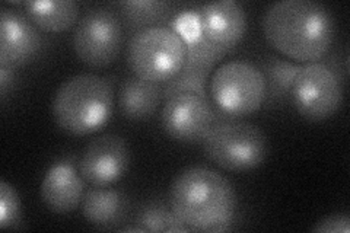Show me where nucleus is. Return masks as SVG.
Returning a JSON list of instances; mask_svg holds the SVG:
<instances>
[{
    "mask_svg": "<svg viewBox=\"0 0 350 233\" xmlns=\"http://www.w3.org/2000/svg\"><path fill=\"white\" fill-rule=\"evenodd\" d=\"M261 28L273 49L299 64L321 61L336 34L332 12L314 0H280L270 5Z\"/></svg>",
    "mask_w": 350,
    "mask_h": 233,
    "instance_id": "obj_1",
    "label": "nucleus"
},
{
    "mask_svg": "<svg viewBox=\"0 0 350 233\" xmlns=\"http://www.w3.org/2000/svg\"><path fill=\"white\" fill-rule=\"evenodd\" d=\"M216 123V111L207 98L196 94H175L165 99L161 111V127L178 143H203Z\"/></svg>",
    "mask_w": 350,
    "mask_h": 233,
    "instance_id": "obj_9",
    "label": "nucleus"
},
{
    "mask_svg": "<svg viewBox=\"0 0 350 233\" xmlns=\"http://www.w3.org/2000/svg\"><path fill=\"white\" fill-rule=\"evenodd\" d=\"M85 180L70 161L54 163L44 175L40 195L42 204L54 215L75 212L83 202Z\"/></svg>",
    "mask_w": 350,
    "mask_h": 233,
    "instance_id": "obj_13",
    "label": "nucleus"
},
{
    "mask_svg": "<svg viewBox=\"0 0 350 233\" xmlns=\"http://www.w3.org/2000/svg\"><path fill=\"white\" fill-rule=\"evenodd\" d=\"M114 111V90L107 77L94 73L72 76L53 98L51 114L70 136H90L104 128Z\"/></svg>",
    "mask_w": 350,
    "mask_h": 233,
    "instance_id": "obj_3",
    "label": "nucleus"
},
{
    "mask_svg": "<svg viewBox=\"0 0 350 233\" xmlns=\"http://www.w3.org/2000/svg\"><path fill=\"white\" fill-rule=\"evenodd\" d=\"M209 70L183 66L178 74H175L171 81L167 82V85H163V99H168L175 94L183 92L196 94L209 99V95H207V81H209Z\"/></svg>",
    "mask_w": 350,
    "mask_h": 233,
    "instance_id": "obj_20",
    "label": "nucleus"
},
{
    "mask_svg": "<svg viewBox=\"0 0 350 233\" xmlns=\"http://www.w3.org/2000/svg\"><path fill=\"white\" fill-rule=\"evenodd\" d=\"M163 99V85L129 76L120 86L118 109L126 120L146 121Z\"/></svg>",
    "mask_w": 350,
    "mask_h": 233,
    "instance_id": "obj_14",
    "label": "nucleus"
},
{
    "mask_svg": "<svg viewBox=\"0 0 350 233\" xmlns=\"http://www.w3.org/2000/svg\"><path fill=\"white\" fill-rule=\"evenodd\" d=\"M202 36L213 46L231 51L247 32V14L235 0H217L196 8Z\"/></svg>",
    "mask_w": 350,
    "mask_h": 233,
    "instance_id": "obj_12",
    "label": "nucleus"
},
{
    "mask_svg": "<svg viewBox=\"0 0 350 233\" xmlns=\"http://www.w3.org/2000/svg\"><path fill=\"white\" fill-rule=\"evenodd\" d=\"M73 51L83 64L104 69L113 64L123 47V27L120 18L107 8L88 10L76 24Z\"/></svg>",
    "mask_w": 350,
    "mask_h": 233,
    "instance_id": "obj_8",
    "label": "nucleus"
},
{
    "mask_svg": "<svg viewBox=\"0 0 350 233\" xmlns=\"http://www.w3.org/2000/svg\"><path fill=\"white\" fill-rule=\"evenodd\" d=\"M130 166L127 141L117 135H104L88 143L79 159V174L94 187H108L126 175Z\"/></svg>",
    "mask_w": 350,
    "mask_h": 233,
    "instance_id": "obj_10",
    "label": "nucleus"
},
{
    "mask_svg": "<svg viewBox=\"0 0 350 233\" xmlns=\"http://www.w3.org/2000/svg\"><path fill=\"white\" fill-rule=\"evenodd\" d=\"M170 207L190 232L219 233L232 225L237 191L222 174L204 166H190L175 176Z\"/></svg>",
    "mask_w": 350,
    "mask_h": 233,
    "instance_id": "obj_2",
    "label": "nucleus"
},
{
    "mask_svg": "<svg viewBox=\"0 0 350 233\" xmlns=\"http://www.w3.org/2000/svg\"><path fill=\"white\" fill-rule=\"evenodd\" d=\"M129 28L145 29L158 27L171 14L172 3L161 0H126L118 5Z\"/></svg>",
    "mask_w": 350,
    "mask_h": 233,
    "instance_id": "obj_18",
    "label": "nucleus"
},
{
    "mask_svg": "<svg viewBox=\"0 0 350 233\" xmlns=\"http://www.w3.org/2000/svg\"><path fill=\"white\" fill-rule=\"evenodd\" d=\"M27 18L38 29L50 34L69 31L78 24L79 5L73 0H46L22 3Z\"/></svg>",
    "mask_w": 350,
    "mask_h": 233,
    "instance_id": "obj_16",
    "label": "nucleus"
},
{
    "mask_svg": "<svg viewBox=\"0 0 350 233\" xmlns=\"http://www.w3.org/2000/svg\"><path fill=\"white\" fill-rule=\"evenodd\" d=\"M203 152L207 161L224 171L248 172L266 161L269 143L260 127L216 113V123L203 140Z\"/></svg>",
    "mask_w": 350,
    "mask_h": 233,
    "instance_id": "obj_4",
    "label": "nucleus"
},
{
    "mask_svg": "<svg viewBox=\"0 0 350 233\" xmlns=\"http://www.w3.org/2000/svg\"><path fill=\"white\" fill-rule=\"evenodd\" d=\"M267 85L256 64L232 60L217 68L211 79V98L216 113L225 118L256 114L265 105Z\"/></svg>",
    "mask_w": 350,
    "mask_h": 233,
    "instance_id": "obj_6",
    "label": "nucleus"
},
{
    "mask_svg": "<svg viewBox=\"0 0 350 233\" xmlns=\"http://www.w3.org/2000/svg\"><path fill=\"white\" fill-rule=\"evenodd\" d=\"M21 220V200L15 188L2 181L0 182V228H15Z\"/></svg>",
    "mask_w": 350,
    "mask_h": 233,
    "instance_id": "obj_22",
    "label": "nucleus"
},
{
    "mask_svg": "<svg viewBox=\"0 0 350 233\" xmlns=\"http://www.w3.org/2000/svg\"><path fill=\"white\" fill-rule=\"evenodd\" d=\"M136 223L145 232H190L183 221L177 217L171 207L161 202H152L140 210Z\"/></svg>",
    "mask_w": 350,
    "mask_h": 233,
    "instance_id": "obj_19",
    "label": "nucleus"
},
{
    "mask_svg": "<svg viewBox=\"0 0 350 233\" xmlns=\"http://www.w3.org/2000/svg\"><path fill=\"white\" fill-rule=\"evenodd\" d=\"M129 212L127 197L114 188L95 187L82 202V215L88 223L98 229H118Z\"/></svg>",
    "mask_w": 350,
    "mask_h": 233,
    "instance_id": "obj_15",
    "label": "nucleus"
},
{
    "mask_svg": "<svg viewBox=\"0 0 350 233\" xmlns=\"http://www.w3.org/2000/svg\"><path fill=\"white\" fill-rule=\"evenodd\" d=\"M184 42L185 47H187L184 66H187V68L211 72L215 68V64L221 61L229 53L228 50L213 46L202 36V32L194 38L185 40Z\"/></svg>",
    "mask_w": 350,
    "mask_h": 233,
    "instance_id": "obj_21",
    "label": "nucleus"
},
{
    "mask_svg": "<svg viewBox=\"0 0 350 233\" xmlns=\"http://www.w3.org/2000/svg\"><path fill=\"white\" fill-rule=\"evenodd\" d=\"M342 77L330 64H302L295 77L291 101L299 115L311 123L332 118L343 105Z\"/></svg>",
    "mask_w": 350,
    "mask_h": 233,
    "instance_id": "obj_7",
    "label": "nucleus"
},
{
    "mask_svg": "<svg viewBox=\"0 0 350 233\" xmlns=\"http://www.w3.org/2000/svg\"><path fill=\"white\" fill-rule=\"evenodd\" d=\"M42 50L38 28L12 9H2L0 14V66L18 69L34 61Z\"/></svg>",
    "mask_w": 350,
    "mask_h": 233,
    "instance_id": "obj_11",
    "label": "nucleus"
},
{
    "mask_svg": "<svg viewBox=\"0 0 350 233\" xmlns=\"http://www.w3.org/2000/svg\"><path fill=\"white\" fill-rule=\"evenodd\" d=\"M311 232L315 233H349L350 232V217L345 213H334L321 219L319 223L314 225Z\"/></svg>",
    "mask_w": 350,
    "mask_h": 233,
    "instance_id": "obj_23",
    "label": "nucleus"
},
{
    "mask_svg": "<svg viewBox=\"0 0 350 233\" xmlns=\"http://www.w3.org/2000/svg\"><path fill=\"white\" fill-rule=\"evenodd\" d=\"M14 81V69L6 68V66H0V96H2V101H5L8 94L12 91Z\"/></svg>",
    "mask_w": 350,
    "mask_h": 233,
    "instance_id": "obj_24",
    "label": "nucleus"
},
{
    "mask_svg": "<svg viewBox=\"0 0 350 233\" xmlns=\"http://www.w3.org/2000/svg\"><path fill=\"white\" fill-rule=\"evenodd\" d=\"M185 54L187 47L178 32L158 25L135 32L127 46V64L140 79L163 83L183 69Z\"/></svg>",
    "mask_w": 350,
    "mask_h": 233,
    "instance_id": "obj_5",
    "label": "nucleus"
},
{
    "mask_svg": "<svg viewBox=\"0 0 350 233\" xmlns=\"http://www.w3.org/2000/svg\"><path fill=\"white\" fill-rule=\"evenodd\" d=\"M301 66L302 64L299 63L282 60L278 57H269L262 63L260 70L265 74L267 85V96L265 102L267 107H275L291 99L292 86Z\"/></svg>",
    "mask_w": 350,
    "mask_h": 233,
    "instance_id": "obj_17",
    "label": "nucleus"
}]
</instances>
